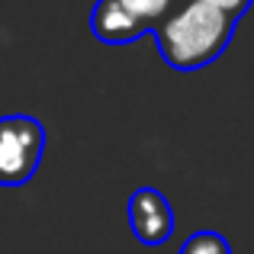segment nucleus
Returning <instances> with one entry per match:
<instances>
[{
	"label": "nucleus",
	"mask_w": 254,
	"mask_h": 254,
	"mask_svg": "<svg viewBox=\"0 0 254 254\" xmlns=\"http://www.w3.org/2000/svg\"><path fill=\"white\" fill-rule=\"evenodd\" d=\"M129 222L142 245H164L174 232V209L161 190L142 187L129 199Z\"/></svg>",
	"instance_id": "obj_3"
},
{
	"label": "nucleus",
	"mask_w": 254,
	"mask_h": 254,
	"mask_svg": "<svg viewBox=\"0 0 254 254\" xmlns=\"http://www.w3.org/2000/svg\"><path fill=\"white\" fill-rule=\"evenodd\" d=\"M235 23L238 19L225 16L216 6L184 0L155 26L158 49H161L164 62L177 71L206 68L229 49L232 36H235Z\"/></svg>",
	"instance_id": "obj_1"
},
{
	"label": "nucleus",
	"mask_w": 254,
	"mask_h": 254,
	"mask_svg": "<svg viewBox=\"0 0 254 254\" xmlns=\"http://www.w3.org/2000/svg\"><path fill=\"white\" fill-rule=\"evenodd\" d=\"M45 151V129L36 116H0V187L32 180Z\"/></svg>",
	"instance_id": "obj_2"
},
{
	"label": "nucleus",
	"mask_w": 254,
	"mask_h": 254,
	"mask_svg": "<svg viewBox=\"0 0 254 254\" xmlns=\"http://www.w3.org/2000/svg\"><path fill=\"white\" fill-rule=\"evenodd\" d=\"M180 254H232V248H229V242H225L222 235H216V232H196V235H190L184 242Z\"/></svg>",
	"instance_id": "obj_6"
},
{
	"label": "nucleus",
	"mask_w": 254,
	"mask_h": 254,
	"mask_svg": "<svg viewBox=\"0 0 254 254\" xmlns=\"http://www.w3.org/2000/svg\"><path fill=\"white\" fill-rule=\"evenodd\" d=\"M113 3L129 13L142 29H155L174 6H177V0H113Z\"/></svg>",
	"instance_id": "obj_5"
},
{
	"label": "nucleus",
	"mask_w": 254,
	"mask_h": 254,
	"mask_svg": "<svg viewBox=\"0 0 254 254\" xmlns=\"http://www.w3.org/2000/svg\"><path fill=\"white\" fill-rule=\"evenodd\" d=\"M196 3H206V6H216V10H222L225 16L238 19L245 10L251 6V0H196Z\"/></svg>",
	"instance_id": "obj_7"
},
{
	"label": "nucleus",
	"mask_w": 254,
	"mask_h": 254,
	"mask_svg": "<svg viewBox=\"0 0 254 254\" xmlns=\"http://www.w3.org/2000/svg\"><path fill=\"white\" fill-rule=\"evenodd\" d=\"M90 32L97 39H103V42H110V45H126V42L142 39L148 29H142V26L126 10H119L113 0H100V3L93 6V16H90Z\"/></svg>",
	"instance_id": "obj_4"
}]
</instances>
